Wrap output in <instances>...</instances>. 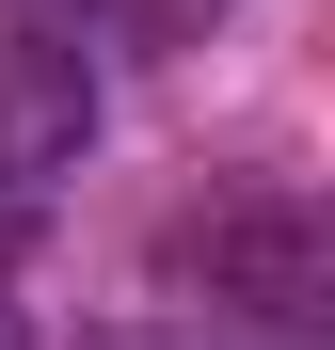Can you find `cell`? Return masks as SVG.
Listing matches in <instances>:
<instances>
[{
  "instance_id": "cell-2",
  "label": "cell",
  "mask_w": 335,
  "mask_h": 350,
  "mask_svg": "<svg viewBox=\"0 0 335 350\" xmlns=\"http://www.w3.org/2000/svg\"><path fill=\"white\" fill-rule=\"evenodd\" d=\"M192 271L223 286V303H256V319H303L319 303V223L303 207H223L208 239H192Z\"/></svg>"
},
{
  "instance_id": "cell-3",
  "label": "cell",
  "mask_w": 335,
  "mask_h": 350,
  "mask_svg": "<svg viewBox=\"0 0 335 350\" xmlns=\"http://www.w3.org/2000/svg\"><path fill=\"white\" fill-rule=\"evenodd\" d=\"M16 239H32V207H16V191H0V255H16Z\"/></svg>"
},
{
  "instance_id": "cell-4",
  "label": "cell",
  "mask_w": 335,
  "mask_h": 350,
  "mask_svg": "<svg viewBox=\"0 0 335 350\" xmlns=\"http://www.w3.org/2000/svg\"><path fill=\"white\" fill-rule=\"evenodd\" d=\"M0 350H32V334H16V319H0Z\"/></svg>"
},
{
  "instance_id": "cell-1",
  "label": "cell",
  "mask_w": 335,
  "mask_h": 350,
  "mask_svg": "<svg viewBox=\"0 0 335 350\" xmlns=\"http://www.w3.org/2000/svg\"><path fill=\"white\" fill-rule=\"evenodd\" d=\"M80 144H96V64H80L48 16H32V32H0V191L32 207Z\"/></svg>"
}]
</instances>
